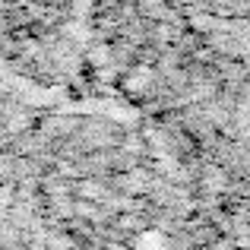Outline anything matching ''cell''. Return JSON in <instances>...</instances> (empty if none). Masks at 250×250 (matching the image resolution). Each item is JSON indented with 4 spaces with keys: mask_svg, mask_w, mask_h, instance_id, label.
Here are the masks:
<instances>
[{
    "mask_svg": "<svg viewBox=\"0 0 250 250\" xmlns=\"http://www.w3.org/2000/svg\"><path fill=\"white\" fill-rule=\"evenodd\" d=\"M203 6L212 10H228V13H250V0H200Z\"/></svg>",
    "mask_w": 250,
    "mask_h": 250,
    "instance_id": "2",
    "label": "cell"
},
{
    "mask_svg": "<svg viewBox=\"0 0 250 250\" xmlns=\"http://www.w3.org/2000/svg\"><path fill=\"white\" fill-rule=\"evenodd\" d=\"M238 133L244 140V149L250 152V80L241 89V102H238Z\"/></svg>",
    "mask_w": 250,
    "mask_h": 250,
    "instance_id": "1",
    "label": "cell"
}]
</instances>
